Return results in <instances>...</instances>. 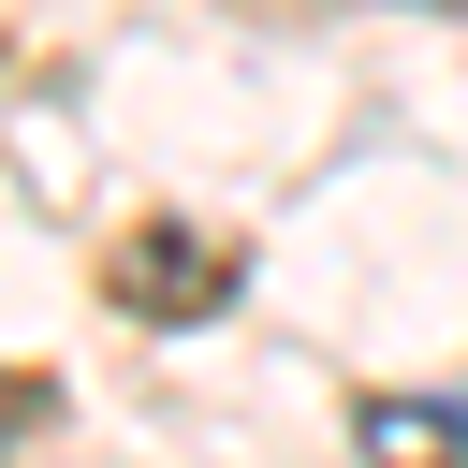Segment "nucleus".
<instances>
[{"label": "nucleus", "instance_id": "1", "mask_svg": "<svg viewBox=\"0 0 468 468\" xmlns=\"http://www.w3.org/2000/svg\"><path fill=\"white\" fill-rule=\"evenodd\" d=\"M366 453H380V468H468V395H439V410H366Z\"/></svg>", "mask_w": 468, "mask_h": 468}]
</instances>
